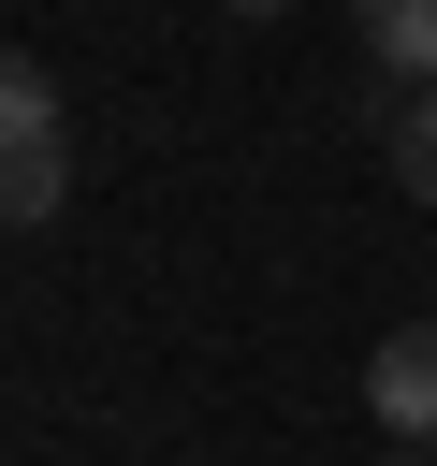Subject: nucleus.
Masks as SVG:
<instances>
[{"instance_id":"obj_1","label":"nucleus","mask_w":437,"mask_h":466,"mask_svg":"<svg viewBox=\"0 0 437 466\" xmlns=\"http://www.w3.org/2000/svg\"><path fill=\"white\" fill-rule=\"evenodd\" d=\"M364 408H379L393 451H437V320H393L364 350Z\"/></svg>"},{"instance_id":"obj_2","label":"nucleus","mask_w":437,"mask_h":466,"mask_svg":"<svg viewBox=\"0 0 437 466\" xmlns=\"http://www.w3.org/2000/svg\"><path fill=\"white\" fill-rule=\"evenodd\" d=\"M350 29H364V58H379V73L437 87V0H350Z\"/></svg>"},{"instance_id":"obj_3","label":"nucleus","mask_w":437,"mask_h":466,"mask_svg":"<svg viewBox=\"0 0 437 466\" xmlns=\"http://www.w3.org/2000/svg\"><path fill=\"white\" fill-rule=\"evenodd\" d=\"M73 204V146H29V160H0V233H44Z\"/></svg>"},{"instance_id":"obj_4","label":"nucleus","mask_w":437,"mask_h":466,"mask_svg":"<svg viewBox=\"0 0 437 466\" xmlns=\"http://www.w3.org/2000/svg\"><path fill=\"white\" fill-rule=\"evenodd\" d=\"M29 146H58V87H44V58H0V160H29Z\"/></svg>"},{"instance_id":"obj_5","label":"nucleus","mask_w":437,"mask_h":466,"mask_svg":"<svg viewBox=\"0 0 437 466\" xmlns=\"http://www.w3.org/2000/svg\"><path fill=\"white\" fill-rule=\"evenodd\" d=\"M393 189H408V204H437V87H408V102H393Z\"/></svg>"},{"instance_id":"obj_6","label":"nucleus","mask_w":437,"mask_h":466,"mask_svg":"<svg viewBox=\"0 0 437 466\" xmlns=\"http://www.w3.org/2000/svg\"><path fill=\"white\" fill-rule=\"evenodd\" d=\"M233 15H291V0H233Z\"/></svg>"},{"instance_id":"obj_7","label":"nucleus","mask_w":437,"mask_h":466,"mask_svg":"<svg viewBox=\"0 0 437 466\" xmlns=\"http://www.w3.org/2000/svg\"><path fill=\"white\" fill-rule=\"evenodd\" d=\"M393 466H422V451H393Z\"/></svg>"}]
</instances>
